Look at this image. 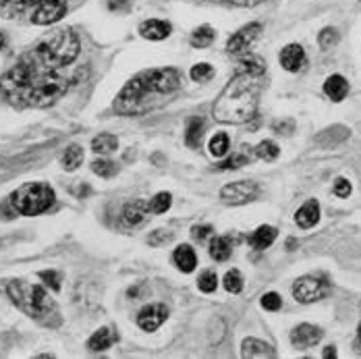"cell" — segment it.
I'll return each mask as SVG.
<instances>
[{"label":"cell","mask_w":361,"mask_h":359,"mask_svg":"<svg viewBox=\"0 0 361 359\" xmlns=\"http://www.w3.org/2000/svg\"><path fill=\"white\" fill-rule=\"evenodd\" d=\"M4 44H6V37H4V34L0 32V50L4 48Z\"/></svg>","instance_id":"7dc6e473"},{"label":"cell","mask_w":361,"mask_h":359,"mask_svg":"<svg viewBox=\"0 0 361 359\" xmlns=\"http://www.w3.org/2000/svg\"><path fill=\"white\" fill-rule=\"evenodd\" d=\"M322 358H336V349L334 347H326Z\"/></svg>","instance_id":"f6af8a7d"},{"label":"cell","mask_w":361,"mask_h":359,"mask_svg":"<svg viewBox=\"0 0 361 359\" xmlns=\"http://www.w3.org/2000/svg\"><path fill=\"white\" fill-rule=\"evenodd\" d=\"M116 341V334H112L110 328H100L98 332L92 334V339L87 341V349L90 351H106L110 345Z\"/></svg>","instance_id":"603a6c76"},{"label":"cell","mask_w":361,"mask_h":359,"mask_svg":"<svg viewBox=\"0 0 361 359\" xmlns=\"http://www.w3.org/2000/svg\"><path fill=\"white\" fill-rule=\"evenodd\" d=\"M228 150H231V140H228V135H226L224 131H218L216 135L210 140V154L216 156V158H222V156L228 154Z\"/></svg>","instance_id":"f1b7e54d"},{"label":"cell","mask_w":361,"mask_h":359,"mask_svg":"<svg viewBox=\"0 0 361 359\" xmlns=\"http://www.w3.org/2000/svg\"><path fill=\"white\" fill-rule=\"evenodd\" d=\"M247 162H250V156H247V154H233L231 158L222 160V162L218 164V169H220V171H237V169H241V166H247Z\"/></svg>","instance_id":"836d02e7"},{"label":"cell","mask_w":361,"mask_h":359,"mask_svg":"<svg viewBox=\"0 0 361 359\" xmlns=\"http://www.w3.org/2000/svg\"><path fill=\"white\" fill-rule=\"evenodd\" d=\"M189 75H191L193 81L204 83V81H210V79L214 77V67L208 65V63H197V65L191 67V73H189Z\"/></svg>","instance_id":"d6a6232c"},{"label":"cell","mask_w":361,"mask_h":359,"mask_svg":"<svg viewBox=\"0 0 361 359\" xmlns=\"http://www.w3.org/2000/svg\"><path fill=\"white\" fill-rule=\"evenodd\" d=\"M191 235H193V239H195L197 243H202V241H206L208 237L214 235V226H212V224H195V226L191 229Z\"/></svg>","instance_id":"f35d334b"},{"label":"cell","mask_w":361,"mask_h":359,"mask_svg":"<svg viewBox=\"0 0 361 359\" xmlns=\"http://www.w3.org/2000/svg\"><path fill=\"white\" fill-rule=\"evenodd\" d=\"M338 30L336 28H324L320 34H318V44H320V48L322 50H332L336 44H338Z\"/></svg>","instance_id":"1f68e13d"},{"label":"cell","mask_w":361,"mask_h":359,"mask_svg":"<svg viewBox=\"0 0 361 359\" xmlns=\"http://www.w3.org/2000/svg\"><path fill=\"white\" fill-rule=\"evenodd\" d=\"M233 253V241L228 237H216L210 243V255L216 262H226Z\"/></svg>","instance_id":"cb8c5ba5"},{"label":"cell","mask_w":361,"mask_h":359,"mask_svg":"<svg viewBox=\"0 0 361 359\" xmlns=\"http://www.w3.org/2000/svg\"><path fill=\"white\" fill-rule=\"evenodd\" d=\"M30 13V0H0V19H17Z\"/></svg>","instance_id":"44dd1931"},{"label":"cell","mask_w":361,"mask_h":359,"mask_svg":"<svg viewBox=\"0 0 361 359\" xmlns=\"http://www.w3.org/2000/svg\"><path fill=\"white\" fill-rule=\"evenodd\" d=\"M355 349H357V353H361V322L357 326V341H355Z\"/></svg>","instance_id":"bcb514c9"},{"label":"cell","mask_w":361,"mask_h":359,"mask_svg":"<svg viewBox=\"0 0 361 359\" xmlns=\"http://www.w3.org/2000/svg\"><path fill=\"white\" fill-rule=\"evenodd\" d=\"M324 94L332 102H343L349 94V81L343 75H330L324 81Z\"/></svg>","instance_id":"2e32d148"},{"label":"cell","mask_w":361,"mask_h":359,"mask_svg":"<svg viewBox=\"0 0 361 359\" xmlns=\"http://www.w3.org/2000/svg\"><path fill=\"white\" fill-rule=\"evenodd\" d=\"M279 61H281V67L289 73H299L307 65V56H305V50H303L301 44H289V46H285L281 50Z\"/></svg>","instance_id":"5bb4252c"},{"label":"cell","mask_w":361,"mask_h":359,"mask_svg":"<svg viewBox=\"0 0 361 359\" xmlns=\"http://www.w3.org/2000/svg\"><path fill=\"white\" fill-rule=\"evenodd\" d=\"M171 241H173V233H169V231H154L147 237V243L152 248H158V245H164V243H171Z\"/></svg>","instance_id":"ab89813d"},{"label":"cell","mask_w":361,"mask_h":359,"mask_svg":"<svg viewBox=\"0 0 361 359\" xmlns=\"http://www.w3.org/2000/svg\"><path fill=\"white\" fill-rule=\"evenodd\" d=\"M220 197L224 204L231 206H243L257 197V185L253 181H235L220 189Z\"/></svg>","instance_id":"9c48e42d"},{"label":"cell","mask_w":361,"mask_h":359,"mask_svg":"<svg viewBox=\"0 0 361 359\" xmlns=\"http://www.w3.org/2000/svg\"><path fill=\"white\" fill-rule=\"evenodd\" d=\"M222 2L233 4V6H247V8H252V6H257V4L266 2V0H222Z\"/></svg>","instance_id":"7bdbcfd3"},{"label":"cell","mask_w":361,"mask_h":359,"mask_svg":"<svg viewBox=\"0 0 361 359\" xmlns=\"http://www.w3.org/2000/svg\"><path fill=\"white\" fill-rule=\"evenodd\" d=\"M224 288L228 293H235V295L243 291V276H241L239 270H228L224 274Z\"/></svg>","instance_id":"e575fe53"},{"label":"cell","mask_w":361,"mask_h":359,"mask_svg":"<svg viewBox=\"0 0 361 359\" xmlns=\"http://www.w3.org/2000/svg\"><path fill=\"white\" fill-rule=\"evenodd\" d=\"M204 118L200 116H191L189 123H187V129H185V144L189 147H200L202 144V138H204Z\"/></svg>","instance_id":"7402d4cb"},{"label":"cell","mask_w":361,"mask_h":359,"mask_svg":"<svg viewBox=\"0 0 361 359\" xmlns=\"http://www.w3.org/2000/svg\"><path fill=\"white\" fill-rule=\"evenodd\" d=\"M320 220V204L316 200H310L305 202L297 212H295V222L301 226V229H312L316 226Z\"/></svg>","instance_id":"e0dca14e"},{"label":"cell","mask_w":361,"mask_h":359,"mask_svg":"<svg viewBox=\"0 0 361 359\" xmlns=\"http://www.w3.org/2000/svg\"><path fill=\"white\" fill-rule=\"evenodd\" d=\"M262 32H264L262 23H250V25L241 28L237 34L228 37L226 52L228 54H245V52H250L253 44L257 42V37L262 36Z\"/></svg>","instance_id":"30bf717a"},{"label":"cell","mask_w":361,"mask_h":359,"mask_svg":"<svg viewBox=\"0 0 361 359\" xmlns=\"http://www.w3.org/2000/svg\"><path fill=\"white\" fill-rule=\"evenodd\" d=\"M332 191H334V195H338V197H349V195H351V183L347 179H336L334 181Z\"/></svg>","instance_id":"60d3db41"},{"label":"cell","mask_w":361,"mask_h":359,"mask_svg":"<svg viewBox=\"0 0 361 359\" xmlns=\"http://www.w3.org/2000/svg\"><path fill=\"white\" fill-rule=\"evenodd\" d=\"M197 287H200L202 293H214L218 287V276L212 272V270L202 272V274H200V279H197Z\"/></svg>","instance_id":"d590c367"},{"label":"cell","mask_w":361,"mask_h":359,"mask_svg":"<svg viewBox=\"0 0 361 359\" xmlns=\"http://www.w3.org/2000/svg\"><path fill=\"white\" fill-rule=\"evenodd\" d=\"M140 34L145 39H152V42H160V39H166V37L173 34V25L169 21H162V19H147L140 25Z\"/></svg>","instance_id":"9a60e30c"},{"label":"cell","mask_w":361,"mask_h":359,"mask_svg":"<svg viewBox=\"0 0 361 359\" xmlns=\"http://www.w3.org/2000/svg\"><path fill=\"white\" fill-rule=\"evenodd\" d=\"M264 73L266 63L255 54H247L239 61V71L224 85L212 107V114L218 123L243 125L252 121L257 112Z\"/></svg>","instance_id":"7a4b0ae2"},{"label":"cell","mask_w":361,"mask_h":359,"mask_svg":"<svg viewBox=\"0 0 361 359\" xmlns=\"http://www.w3.org/2000/svg\"><path fill=\"white\" fill-rule=\"evenodd\" d=\"M67 0H30V21L36 25L59 23L67 15Z\"/></svg>","instance_id":"52a82bcc"},{"label":"cell","mask_w":361,"mask_h":359,"mask_svg":"<svg viewBox=\"0 0 361 359\" xmlns=\"http://www.w3.org/2000/svg\"><path fill=\"white\" fill-rule=\"evenodd\" d=\"M149 206L144 200H135L131 204H127L121 212V226L123 229H137L142 226L145 220H149Z\"/></svg>","instance_id":"7c38bea8"},{"label":"cell","mask_w":361,"mask_h":359,"mask_svg":"<svg viewBox=\"0 0 361 359\" xmlns=\"http://www.w3.org/2000/svg\"><path fill=\"white\" fill-rule=\"evenodd\" d=\"M39 279L52 288V291H61V283H63L61 272H56V270H42L39 272Z\"/></svg>","instance_id":"8d00e7d4"},{"label":"cell","mask_w":361,"mask_h":359,"mask_svg":"<svg viewBox=\"0 0 361 359\" xmlns=\"http://www.w3.org/2000/svg\"><path fill=\"white\" fill-rule=\"evenodd\" d=\"M180 90V75L173 67L137 73L114 98L112 108L121 116H140L158 108L164 98Z\"/></svg>","instance_id":"3957f363"},{"label":"cell","mask_w":361,"mask_h":359,"mask_svg":"<svg viewBox=\"0 0 361 359\" xmlns=\"http://www.w3.org/2000/svg\"><path fill=\"white\" fill-rule=\"evenodd\" d=\"M262 308L268 312H279L283 308V297L279 293H266L262 297Z\"/></svg>","instance_id":"74e56055"},{"label":"cell","mask_w":361,"mask_h":359,"mask_svg":"<svg viewBox=\"0 0 361 359\" xmlns=\"http://www.w3.org/2000/svg\"><path fill=\"white\" fill-rule=\"evenodd\" d=\"M36 50L25 52L0 79L2 98L15 108H48L56 104L79 79L81 73L65 75Z\"/></svg>","instance_id":"6da1fadb"},{"label":"cell","mask_w":361,"mask_h":359,"mask_svg":"<svg viewBox=\"0 0 361 359\" xmlns=\"http://www.w3.org/2000/svg\"><path fill=\"white\" fill-rule=\"evenodd\" d=\"M106 4H109L110 11L118 13V11H127L129 4H131V0H106Z\"/></svg>","instance_id":"b9f144b4"},{"label":"cell","mask_w":361,"mask_h":359,"mask_svg":"<svg viewBox=\"0 0 361 359\" xmlns=\"http://www.w3.org/2000/svg\"><path fill=\"white\" fill-rule=\"evenodd\" d=\"M175 264H177V268H179L180 272H185V274H189V272H193L195 270V266H197V253L193 252V248L191 245H179L177 250H175Z\"/></svg>","instance_id":"ffe728a7"},{"label":"cell","mask_w":361,"mask_h":359,"mask_svg":"<svg viewBox=\"0 0 361 359\" xmlns=\"http://www.w3.org/2000/svg\"><path fill=\"white\" fill-rule=\"evenodd\" d=\"M6 293L23 314H27L37 322L52 324L50 318H59V308L54 299L39 285H32L25 281H11L6 285Z\"/></svg>","instance_id":"277c9868"},{"label":"cell","mask_w":361,"mask_h":359,"mask_svg":"<svg viewBox=\"0 0 361 359\" xmlns=\"http://www.w3.org/2000/svg\"><path fill=\"white\" fill-rule=\"evenodd\" d=\"M276 229L274 226H270V224H262V226H257L255 231L252 233V237L247 239L250 241V245H252L253 250H268L274 241H276Z\"/></svg>","instance_id":"ac0fdd59"},{"label":"cell","mask_w":361,"mask_h":359,"mask_svg":"<svg viewBox=\"0 0 361 359\" xmlns=\"http://www.w3.org/2000/svg\"><path fill=\"white\" fill-rule=\"evenodd\" d=\"M116 147H118V140L112 133H100L98 138L92 140V150L96 154H104L106 156V154H112Z\"/></svg>","instance_id":"484cf974"},{"label":"cell","mask_w":361,"mask_h":359,"mask_svg":"<svg viewBox=\"0 0 361 359\" xmlns=\"http://www.w3.org/2000/svg\"><path fill=\"white\" fill-rule=\"evenodd\" d=\"M279 154H281V147L274 144V142H270V140H266V142H262V144L255 145V156H257V158H262V160H266V162L276 160V158H279Z\"/></svg>","instance_id":"f546056e"},{"label":"cell","mask_w":361,"mask_h":359,"mask_svg":"<svg viewBox=\"0 0 361 359\" xmlns=\"http://www.w3.org/2000/svg\"><path fill=\"white\" fill-rule=\"evenodd\" d=\"M324 332L320 326L314 324H299L293 332H290V343L297 349H310L314 345H318L322 341Z\"/></svg>","instance_id":"4fadbf2b"},{"label":"cell","mask_w":361,"mask_h":359,"mask_svg":"<svg viewBox=\"0 0 361 359\" xmlns=\"http://www.w3.org/2000/svg\"><path fill=\"white\" fill-rule=\"evenodd\" d=\"M92 171H94L98 177H102V179H110V177H114V175L118 173L116 164H114V162H110V160H106V158H98V160H94V162H92Z\"/></svg>","instance_id":"4dcf8cb0"},{"label":"cell","mask_w":361,"mask_h":359,"mask_svg":"<svg viewBox=\"0 0 361 359\" xmlns=\"http://www.w3.org/2000/svg\"><path fill=\"white\" fill-rule=\"evenodd\" d=\"M61 162H63V169H65V171H75V169L81 166V162H83V150L75 144L69 145V147L65 150Z\"/></svg>","instance_id":"4316f807"},{"label":"cell","mask_w":361,"mask_h":359,"mask_svg":"<svg viewBox=\"0 0 361 359\" xmlns=\"http://www.w3.org/2000/svg\"><path fill=\"white\" fill-rule=\"evenodd\" d=\"M214 37H216V32H214L210 25H202V28H197V30L191 34L189 44H191L193 48H208V46L214 42Z\"/></svg>","instance_id":"d4e9b609"},{"label":"cell","mask_w":361,"mask_h":359,"mask_svg":"<svg viewBox=\"0 0 361 359\" xmlns=\"http://www.w3.org/2000/svg\"><path fill=\"white\" fill-rule=\"evenodd\" d=\"M360 2H361V0H360Z\"/></svg>","instance_id":"c3c4849f"},{"label":"cell","mask_w":361,"mask_h":359,"mask_svg":"<svg viewBox=\"0 0 361 359\" xmlns=\"http://www.w3.org/2000/svg\"><path fill=\"white\" fill-rule=\"evenodd\" d=\"M169 318V308L164 303H149L137 316V326L145 332H154L158 330Z\"/></svg>","instance_id":"8fae6325"},{"label":"cell","mask_w":361,"mask_h":359,"mask_svg":"<svg viewBox=\"0 0 361 359\" xmlns=\"http://www.w3.org/2000/svg\"><path fill=\"white\" fill-rule=\"evenodd\" d=\"M171 204H173V195H171L169 191H160V193H156V195L147 202L152 214H164V212H169Z\"/></svg>","instance_id":"83f0119b"},{"label":"cell","mask_w":361,"mask_h":359,"mask_svg":"<svg viewBox=\"0 0 361 359\" xmlns=\"http://www.w3.org/2000/svg\"><path fill=\"white\" fill-rule=\"evenodd\" d=\"M328 283L318 279V276H301L295 285H293V295L299 303H314L318 299L326 297L328 293Z\"/></svg>","instance_id":"ba28073f"},{"label":"cell","mask_w":361,"mask_h":359,"mask_svg":"<svg viewBox=\"0 0 361 359\" xmlns=\"http://www.w3.org/2000/svg\"><path fill=\"white\" fill-rule=\"evenodd\" d=\"M241 355L243 358H276V351L264 343V341H257V339H245L243 345H241Z\"/></svg>","instance_id":"d6986e66"},{"label":"cell","mask_w":361,"mask_h":359,"mask_svg":"<svg viewBox=\"0 0 361 359\" xmlns=\"http://www.w3.org/2000/svg\"><path fill=\"white\" fill-rule=\"evenodd\" d=\"M34 50L48 63H52L61 69H69L81 52V44H79L77 34L67 28V30L52 32L46 39H42Z\"/></svg>","instance_id":"5b68a950"},{"label":"cell","mask_w":361,"mask_h":359,"mask_svg":"<svg viewBox=\"0 0 361 359\" xmlns=\"http://www.w3.org/2000/svg\"><path fill=\"white\" fill-rule=\"evenodd\" d=\"M54 189L48 183H25L11 193L8 204L17 214L37 216L44 214L54 204Z\"/></svg>","instance_id":"8992f818"},{"label":"cell","mask_w":361,"mask_h":359,"mask_svg":"<svg viewBox=\"0 0 361 359\" xmlns=\"http://www.w3.org/2000/svg\"><path fill=\"white\" fill-rule=\"evenodd\" d=\"M293 129H295V123L293 121H287V123H276L274 125V131H283V135H290L293 133Z\"/></svg>","instance_id":"ee69618b"}]
</instances>
